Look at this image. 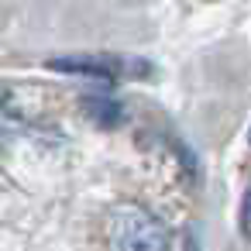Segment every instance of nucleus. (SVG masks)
I'll use <instances>...</instances> for the list:
<instances>
[{
  "instance_id": "obj_1",
  "label": "nucleus",
  "mask_w": 251,
  "mask_h": 251,
  "mask_svg": "<svg viewBox=\"0 0 251 251\" xmlns=\"http://www.w3.org/2000/svg\"><path fill=\"white\" fill-rule=\"evenodd\" d=\"M49 69L69 73V76H93L103 83L117 79H145L151 76V62L138 55H114V52H86V55H55L49 59Z\"/></svg>"
},
{
  "instance_id": "obj_2",
  "label": "nucleus",
  "mask_w": 251,
  "mask_h": 251,
  "mask_svg": "<svg viewBox=\"0 0 251 251\" xmlns=\"http://www.w3.org/2000/svg\"><path fill=\"white\" fill-rule=\"evenodd\" d=\"M110 244L117 248H131V251H162L169 248V234L162 230V224L155 217H148L145 210H121L114 220V237Z\"/></svg>"
},
{
  "instance_id": "obj_3",
  "label": "nucleus",
  "mask_w": 251,
  "mask_h": 251,
  "mask_svg": "<svg viewBox=\"0 0 251 251\" xmlns=\"http://www.w3.org/2000/svg\"><path fill=\"white\" fill-rule=\"evenodd\" d=\"M83 107H86V114H90L93 121L107 124V127H117V124L124 121L121 103H117V100H110V97H90V100H83Z\"/></svg>"
},
{
  "instance_id": "obj_4",
  "label": "nucleus",
  "mask_w": 251,
  "mask_h": 251,
  "mask_svg": "<svg viewBox=\"0 0 251 251\" xmlns=\"http://www.w3.org/2000/svg\"><path fill=\"white\" fill-rule=\"evenodd\" d=\"M0 103H4V90H0Z\"/></svg>"
}]
</instances>
